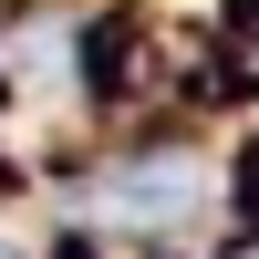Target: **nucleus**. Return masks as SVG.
Segmentation results:
<instances>
[{"label": "nucleus", "mask_w": 259, "mask_h": 259, "mask_svg": "<svg viewBox=\"0 0 259 259\" xmlns=\"http://www.w3.org/2000/svg\"><path fill=\"white\" fill-rule=\"evenodd\" d=\"M0 259H11V249H0Z\"/></svg>", "instance_id": "obj_1"}]
</instances>
